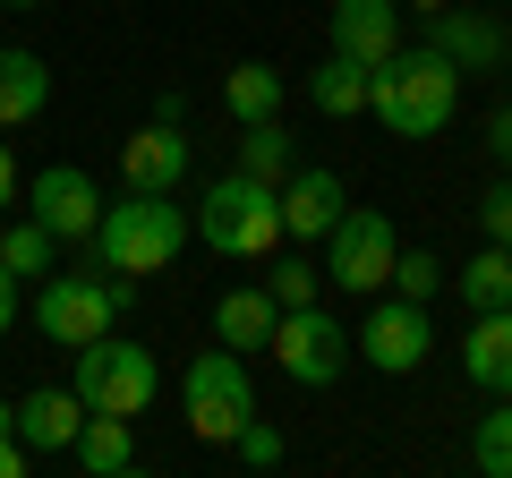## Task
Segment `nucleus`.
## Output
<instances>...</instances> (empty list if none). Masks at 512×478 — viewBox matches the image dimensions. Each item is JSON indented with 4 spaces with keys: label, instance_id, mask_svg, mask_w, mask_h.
Returning <instances> with one entry per match:
<instances>
[{
    "label": "nucleus",
    "instance_id": "obj_5",
    "mask_svg": "<svg viewBox=\"0 0 512 478\" xmlns=\"http://www.w3.org/2000/svg\"><path fill=\"white\" fill-rule=\"evenodd\" d=\"M128 299H137V282H120V274H43V291H35V325L52 333L60 350H86L94 333L120 325Z\"/></svg>",
    "mask_w": 512,
    "mask_h": 478
},
{
    "label": "nucleus",
    "instance_id": "obj_7",
    "mask_svg": "<svg viewBox=\"0 0 512 478\" xmlns=\"http://www.w3.org/2000/svg\"><path fill=\"white\" fill-rule=\"evenodd\" d=\"M393 257H402L393 214H376V205H342L333 214V231H325V282L333 291H384Z\"/></svg>",
    "mask_w": 512,
    "mask_h": 478
},
{
    "label": "nucleus",
    "instance_id": "obj_35",
    "mask_svg": "<svg viewBox=\"0 0 512 478\" xmlns=\"http://www.w3.org/2000/svg\"><path fill=\"white\" fill-rule=\"evenodd\" d=\"M410 9H444V0H410Z\"/></svg>",
    "mask_w": 512,
    "mask_h": 478
},
{
    "label": "nucleus",
    "instance_id": "obj_29",
    "mask_svg": "<svg viewBox=\"0 0 512 478\" xmlns=\"http://www.w3.org/2000/svg\"><path fill=\"white\" fill-rule=\"evenodd\" d=\"M478 231H487L495 248H504V239H512V180H495L487 197H478Z\"/></svg>",
    "mask_w": 512,
    "mask_h": 478
},
{
    "label": "nucleus",
    "instance_id": "obj_17",
    "mask_svg": "<svg viewBox=\"0 0 512 478\" xmlns=\"http://www.w3.org/2000/svg\"><path fill=\"white\" fill-rule=\"evenodd\" d=\"M274 291L265 282H239V291H222L214 299V342H231V350H265V333H274Z\"/></svg>",
    "mask_w": 512,
    "mask_h": 478
},
{
    "label": "nucleus",
    "instance_id": "obj_32",
    "mask_svg": "<svg viewBox=\"0 0 512 478\" xmlns=\"http://www.w3.org/2000/svg\"><path fill=\"white\" fill-rule=\"evenodd\" d=\"M18 325V274H9V265H0V333Z\"/></svg>",
    "mask_w": 512,
    "mask_h": 478
},
{
    "label": "nucleus",
    "instance_id": "obj_26",
    "mask_svg": "<svg viewBox=\"0 0 512 478\" xmlns=\"http://www.w3.org/2000/svg\"><path fill=\"white\" fill-rule=\"evenodd\" d=\"M470 461H478L487 478H512V402H495L487 419L470 427Z\"/></svg>",
    "mask_w": 512,
    "mask_h": 478
},
{
    "label": "nucleus",
    "instance_id": "obj_21",
    "mask_svg": "<svg viewBox=\"0 0 512 478\" xmlns=\"http://www.w3.org/2000/svg\"><path fill=\"white\" fill-rule=\"evenodd\" d=\"M308 103L325 111V120H359V111H367V69H359V60H342V52H325L308 69Z\"/></svg>",
    "mask_w": 512,
    "mask_h": 478
},
{
    "label": "nucleus",
    "instance_id": "obj_24",
    "mask_svg": "<svg viewBox=\"0 0 512 478\" xmlns=\"http://www.w3.org/2000/svg\"><path fill=\"white\" fill-rule=\"evenodd\" d=\"M52 257H60V239L43 231L35 214H26V222H9V231H0V265H9V274H18V282H43V274H52Z\"/></svg>",
    "mask_w": 512,
    "mask_h": 478
},
{
    "label": "nucleus",
    "instance_id": "obj_20",
    "mask_svg": "<svg viewBox=\"0 0 512 478\" xmlns=\"http://www.w3.org/2000/svg\"><path fill=\"white\" fill-rule=\"evenodd\" d=\"M43 103H52V69H43L35 52H0V129L35 120Z\"/></svg>",
    "mask_w": 512,
    "mask_h": 478
},
{
    "label": "nucleus",
    "instance_id": "obj_28",
    "mask_svg": "<svg viewBox=\"0 0 512 478\" xmlns=\"http://www.w3.org/2000/svg\"><path fill=\"white\" fill-rule=\"evenodd\" d=\"M265 291H274V308H308L316 291H325V274H316V265H274V274H265Z\"/></svg>",
    "mask_w": 512,
    "mask_h": 478
},
{
    "label": "nucleus",
    "instance_id": "obj_6",
    "mask_svg": "<svg viewBox=\"0 0 512 478\" xmlns=\"http://www.w3.org/2000/svg\"><path fill=\"white\" fill-rule=\"evenodd\" d=\"M180 402H188V427H197L205 444H231L239 427L256 419V385H248V359H239L231 342L197 350V359H188V376H180Z\"/></svg>",
    "mask_w": 512,
    "mask_h": 478
},
{
    "label": "nucleus",
    "instance_id": "obj_15",
    "mask_svg": "<svg viewBox=\"0 0 512 478\" xmlns=\"http://www.w3.org/2000/svg\"><path fill=\"white\" fill-rule=\"evenodd\" d=\"M9 410H18V444H26V453H69L77 427H86L77 385H35V393H18Z\"/></svg>",
    "mask_w": 512,
    "mask_h": 478
},
{
    "label": "nucleus",
    "instance_id": "obj_33",
    "mask_svg": "<svg viewBox=\"0 0 512 478\" xmlns=\"http://www.w3.org/2000/svg\"><path fill=\"white\" fill-rule=\"evenodd\" d=\"M9 197H18V163H9V146H0V214H9Z\"/></svg>",
    "mask_w": 512,
    "mask_h": 478
},
{
    "label": "nucleus",
    "instance_id": "obj_11",
    "mask_svg": "<svg viewBox=\"0 0 512 478\" xmlns=\"http://www.w3.org/2000/svg\"><path fill=\"white\" fill-rule=\"evenodd\" d=\"M427 43H436L461 77H487V69H504V60H512L504 18H487V9H436V18H427Z\"/></svg>",
    "mask_w": 512,
    "mask_h": 478
},
{
    "label": "nucleus",
    "instance_id": "obj_16",
    "mask_svg": "<svg viewBox=\"0 0 512 478\" xmlns=\"http://www.w3.org/2000/svg\"><path fill=\"white\" fill-rule=\"evenodd\" d=\"M188 137H180V120H146V129L120 146V171H128V188H180L188 180Z\"/></svg>",
    "mask_w": 512,
    "mask_h": 478
},
{
    "label": "nucleus",
    "instance_id": "obj_13",
    "mask_svg": "<svg viewBox=\"0 0 512 478\" xmlns=\"http://www.w3.org/2000/svg\"><path fill=\"white\" fill-rule=\"evenodd\" d=\"M274 197H282V239H325L333 214L350 205V197H342V171H325V163H299Z\"/></svg>",
    "mask_w": 512,
    "mask_h": 478
},
{
    "label": "nucleus",
    "instance_id": "obj_9",
    "mask_svg": "<svg viewBox=\"0 0 512 478\" xmlns=\"http://www.w3.org/2000/svg\"><path fill=\"white\" fill-rule=\"evenodd\" d=\"M367 359V368H384V376H410L427 359V350H436V325H427V308L419 299H376V308H367V325H359V342H350Z\"/></svg>",
    "mask_w": 512,
    "mask_h": 478
},
{
    "label": "nucleus",
    "instance_id": "obj_36",
    "mask_svg": "<svg viewBox=\"0 0 512 478\" xmlns=\"http://www.w3.org/2000/svg\"><path fill=\"white\" fill-rule=\"evenodd\" d=\"M504 248H512V239H504Z\"/></svg>",
    "mask_w": 512,
    "mask_h": 478
},
{
    "label": "nucleus",
    "instance_id": "obj_3",
    "mask_svg": "<svg viewBox=\"0 0 512 478\" xmlns=\"http://www.w3.org/2000/svg\"><path fill=\"white\" fill-rule=\"evenodd\" d=\"M188 231H197L214 257H274L282 248V197L265 180H248V171H222V180L205 188V205L188 214Z\"/></svg>",
    "mask_w": 512,
    "mask_h": 478
},
{
    "label": "nucleus",
    "instance_id": "obj_27",
    "mask_svg": "<svg viewBox=\"0 0 512 478\" xmlns=\"http://www.w3.org/2000/svg\"><path fill=\"white\" fill-rule=\"evenodd\" d=\"M231 453L248 461V470H282V461H291V444H282V427H265V419H248L231 436Z\"/></svg>",
    "mask_w": 512,
    "mask_h": 478
},
{
    "label": "nucleus",
    "instance_id": "obj_2",
    "mask_svg": "<svg viewBox=\"0 0 512 478\" xmlns=\"http://www.w3.org/2000/svg\"><path fill=\"white\" fill-rule=\"evenodd\" d=\"M86 248H94L103 274L146 282V274H163V265L188 248V214L171 205V188H128L120 205H103V222H94Z\"/></svg>",
    "mask_w": 512,
    "mask_h": 478
},
{
    "label": "nucleus",
    "instance_id": "obj_19",
    "mask_svg": "<svg viewBox=\"0 0 512 478\" xmlns=\"http://www.w3.org/2000/svg\"><path fill=\"white\" fill-rule=\"evenodd\" d=\"M69 453L86 461L94 478H128L137 470V436H128V419H111V410H86V427H77Z\"/></svg>",
    "mask_w": 512,
    "mask_h": 478
},
{
    "label": "nucleus",
    "instance_id": "obj_34",
    "mask_svg": "<svg viewBox=\"0 0 512 478\" xmlns=\"http://www.w3.org/2000/svg\"><path fill=\"white\" fill-rule=\"evenodd\" d=\"M0 9H35V0H0Z\"/></svg>",
    "mask_w": 512,
    "mask_h": 478
},
{
    "label": "nucleus",
    "instance_id": "obj_23",
    "mask_svg": "<svg viewBox=\"0 0 512 478\" xmlns=\"http://www.w3.org/2000/svg\"><path fill=\"white\" fill-rule=\"evenodd\" d=\"M239 171H248V180H265V188H282V180L299 171L282 120H248V129H239Z\"/></svg>",
    "mask_w": 512,
    "mask_h": 478
},
{
    "label": "nucleus",
    "instance_id": "obj_30",
    "mask_svg": "<svg viewBox=\"0 0 512 478\" xmlns=\"http://www.w3.org/2000/svg\"><path fill=\"white\" fill-rule=\"evenodd\" d=\"M26 470V444H18V410L0 402V478H18Z\"/></svg>",
    "mask_w": 512,
    "mask_h": 478
},
{
    "label": "nucleus",
    "instance_id": "obj_31",
    "mask_svg": "<svg viewBox=\"0 0 512 478\" xmlns=\"http://www.w3.org/2000/svg\"><path fill=\"white\" fill-rule=\"evenodd\" d=\"M487 154H495V163H512V103L487 111Z\"/></svg>",
    "mask_w": 512,
    "mask_h": 478
},
{
    "label": "nucleus",
    "instance_id": "obj_18",
    "mask_svg": "<svg viewBox=\"0 0 512 478\" xmlns=\"http://www.w3.org/2000/svg\"><path fill=\"white\" fill-rule=\"evenodd\" d=\"M282 94H291V77H282L274 60H239V69L222 77V111H231L239 129H248V120H274Z\"/></svg>",
    "mask_w": 512,
    "mask_h": 478
},
{
    "label": "nucleus",
    "instance_id": "obj_12",
    "mask_svg": "<svg viewBox=\"0 0 512 478\" xmlns=\"http://www.w3.org/2000/svg\"><path fill=\"white\" fill-rule=\"evenodd\" d=\"M333 52L359 69H384L402 52V0H333Z\"/></svg>",
    "mask_w": 512,
    "mask_h": 478
},
{
    "label": "nucleus",
    "instance_id": "obj_22",
    "mask_svg": "<svg viewBox=\"0 0 512 478\" xmlns=\"http://www.w3.org/2000/svg\"><path fill=\"white\" fill-rule=\"evenodd\" d=\"M453 291L470 299V316H478V308H512V248H495V239H487V248L453 274Z\"/></svg>",
    "mask_w": 512,
    "mask_h": 478
},
{
    "label": "nucleus",
    "instance_id": "obj_4",
    "mask_svg": "<svg viewBox=\"0 0 512 478\" xmlns=\"http://www.w3.org/2000/svg\"><path fill=\"white\" fill-rule=\"evenodd\" d=\"M154 385H163V368H154V350H146V342L94 333V342L77 350V402H86V410L146 419V410H154Z\"/></svg>",
    "mask_w": 512,
    "mask_h": 478
},
{
    "label": "nucleus",
    "instance_id": "obj_14",
    "mask_svg": "<svg viewBox=\"0 0 512 478\" xmlns=\"http://www.w3.org/2000/svg\"><path fill=\"white\" fill-rule=\"evenodd\" d=\"M461 376L487 402H512V308H478L461 333Z\"/></svg>",
    "mask_w": 512,
    "mask_h": 478
},
{
    "label": "nucleus",
    "instance_id": "obj_8",
    "mask_svg": "<svg viewBox=\"0 0 512 478\" xmlns=\"http://www.w3.org/2000/svg\"><path fill=\"white\" fill-rule=\"evenodd\" d=\"M265 350H274V368L291 376V385H316V393H325V385H342V368H350V325L308 299V308H282V316H274Z\"/></svg>",
    "mask_w": 512,
    "mask_h": 478
},
{
    "label": "nucleus",
    "instance_id": "obj_10",
    "mask_svg": "<svg viewBox=\"0 0 512 478\" xmlns=\"http://www.w3.org/2000/svg\"><path fill=\"white\" fill-rule=\"evenodd\" d=\"M26 214H35L60 248H86L94 222H103V188H94L77 163H52V171H35V188H26Z\"/></svg>",
    "mask_w": 512,
    "mask_h": 478
},
{
    "label": "nucleus",
    "instance_id": "obj_25",
    "mask_svg": "<svg viewBox=\"0 0 512 478\" xmlns=\"http://www.w3.org/2000/svg\"><path fill=\"white\" fill-rule=\"evenodd\" d=\"M384 291H402V299H419V308H436V291H453V274H444V257H436V248H402Z\"/></svg>",
    "mask_w": 512,
    "mask_h": 478
},
{
    "label": "nucleus",
    "instance_id": "obj_1",
    "mask_svg": "<svg viewBox=\"0 0 512 478\" xmlns=\"http://www.w3.org/2000/svg\"><path fill=\"white\" fill-rule=\"evenodd\" d=\"M367 111H376L402 146H427V137L453 129V111H461V69L436 43H402L384 69H367Z\"/></svg>",
    "mask_w": 512,
    "mask_h": 478
}]
</instances>
